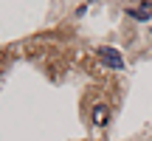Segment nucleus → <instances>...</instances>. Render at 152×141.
<instances>
[{
  "mask_svg": "<svg viewBox=\"0 0 152 141\" xmlns=\"http://www.w3.org/2000/svg\"><path fill=\"white\" fill-rule=\"evenodd\" d=\"M110 121V110H107V104H96L93 107V124L96 127H104Z\"/></svg>",
  "mask_w": 152,
  "mask_h": 141,
  "instance_id": "nucleus-3",
  "label": "nucleus"
},
{
  "mask_svg": "<svg viewBox=\"0 0 152 141\" xmlns=\"http://www.w3.org/2000/svg\"><path fill=\"white\" fill-rule=\"evenodd\" d=\"M99 57H102V59L107 62L113 70H121V68H124V59H121V54H118V51H113V48H107V45H102V48H99Z\"/></svg>",
  "mask_w": 152,
  "mask_h": 141,
  "instance_id": "nucleus-1",
  "label": "nucleus"
},
{
  "mask_svg": "<svg viewBox=\"0 0 152 141\" xmlns=\"http://www.w3.org/2000/svg\"><path fill=\"white\" fill-rule=\"evenodd\" d=\"M130 17H132V20H138V23L149 20V17H152V3L147 0V3H141V6H132V9H130Z\"/></svg>",
  "mask_w": 152,
  "mask_h": 141,
  "instance_id": "nucleus-2",
  "label": "nucleus"
}]
</instances>
